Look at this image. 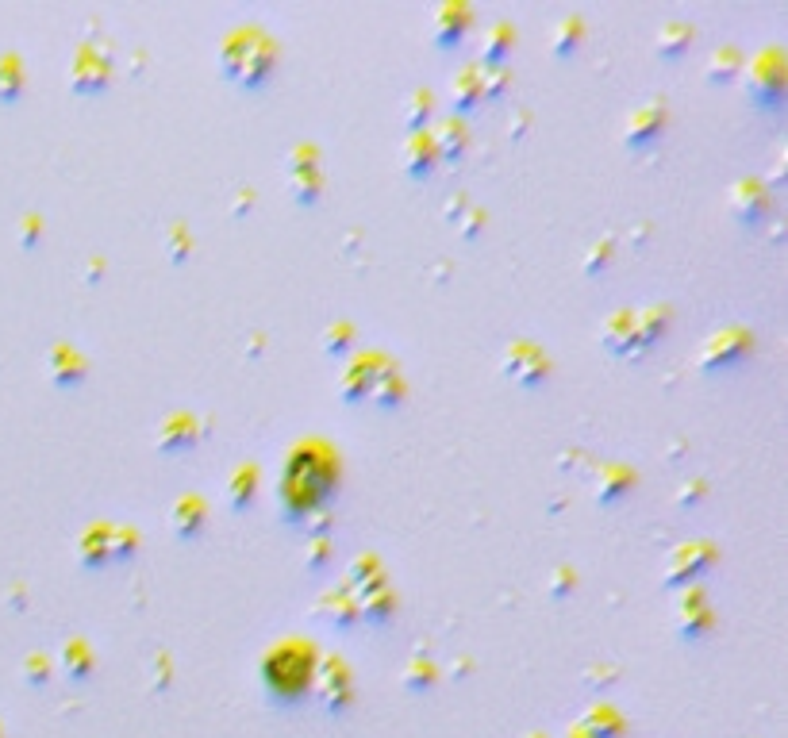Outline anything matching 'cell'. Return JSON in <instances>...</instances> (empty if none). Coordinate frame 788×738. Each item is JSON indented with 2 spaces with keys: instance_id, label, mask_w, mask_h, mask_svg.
I'll list each match as a JSON object with an SVG mask.
<instances>
[{
  "instance_id": "d590c367",
  "label": "cell",
  "mask_w": 788,
  "mask_h": 738,
  "mask_svg": "<svg viewBox=\"0 0 788 738\" xmlns=\"http://www.w3.org/2000/svg\"><path fill=\"white\" fill-rule=\"evenodd\" d=\"M508 89V70L504 66H485L481 70V93L485 97H500Z\"/></svg>"
},
{
  "instance_id": "d6986e66",
  "label": "cell",
  "mask_w": 788,
  "mask_h": 738,
  "mask_svg": "<svg viewBox=\"0 0 788 738\" xmlns=\"http://www.w3.org/2000/svg\"><path fill=\"white\" fill-rule=\"evenodd\" d=\"M435 143H431V135H423V131H412L408 135V143H404V170L412 173V177H427L431 166H435Z\"/></svg>"
},
{
  "instance_id": "6da1fadb",
  "label": "cell",
  "mask_w": 788,
  "mask_h": 738,
  "mask_svg": "<svg viewBox=\"0 0 788 738\" xmlns=\"http://www.w3.org/2000/svg\"><path fill=\"white\" fill-rule=\"evenodd\" d=\"M220 66L231 81H239L243 89L266 85L273 74V43L266 31L258 27H235L227 31L220 43Z\"/></svg>"
},
{
  "instance_id": "7bdbcfd3",
  "label": "cell",
  "mask_w": 788,
  "mask_h": 738,
  "mask_svg": "<svg viewBox=\"0 0 788 738\" xmlns=\"http://www.w3.org/2000/svg\"><path fill=\"white\" fill-rule=\"evenodd\" d=\"M327 554H331V546H327V539H316L312 542V546H308V558H304V566L308 569H316L323 562V558H327Z\"/></svg>"
},
{
  "instance_id": "44dd1931",
  "label": "cell",
  "mask_w": 788,
  "mask_h": 738,
  "mask_svg": "<svg viewBox=\"0 0 788 738\" xmlns=\"http://www.w3.org/2000/svg\"><path fill=\"white\" fill-rule=\"evenodd\" d=\"M389 612H393V596H389V585L381 577H373L370 585L358 589V615H366L370 623H381Z\"/></svg>"
},
{
  "instance_id": "ac0fdd59",
  "label": "cell",
  "mask_w": 788,
  "mask_h": 738,
  "mask_svg": "<svg viewBox=\"0 0 788 738\" xmlns=\"http://www.w3.org/2000/svg\"><path fill=\"white\" fill-rule=\"evenodd\" d=\"M320 612H327L323 619H331L335 627H350L358 619V600L350 596L346 585H335V589H327L320 596Z\"/></svg>"
},
{
  "instance_id": "83f0119b",
  "label": "cell",
  "mask_w": 788,
  "mask_h": 738,
  "mask_svg": "<svg viewBox=\"0 0 788 738\" xmlns=\"http://www.w3.org/2000/svg\"><path fill=\"white\" fill-rule=\"evenodd\" d=\"M316 685H320V696L323 700H331V704H343L346 696V669L335 658H327L320 665V677H316Z\"/></svg>"
},
{
  "instance_id": "603a6c76",
  "label": "cell",
  "mask_w": 788,
  "mask_h": 738,
  "mask_svg": "<svg viewBox=\"0 0 788 738\" xmlns=\"http://www.w3.org/2000/svg\"><path fill=\"white\" fill-rule=\"evenodd\" d=\"M77 558H81V566H93V569L108 562V523H93L77 539Z\"/></svg>"
},
{
  "instance_id": "8fae6325",
  "label": "cell",
  "mask_w": 788,
  "mask_h": 738,
  "mask_svg": "<svg viewBox=\"0 0 788 738\" xmlns=\"http://www.w3.org/2000/svg\"><path fill=\"white\" fill-rule=\"evenodd\" d=\"M662 123H665L662 100H646L642 108H635V112L627 116V127H623L627 147H642V143H650V139L662 131Z\"/></svg>"
},
{
  "instance_id": "f546056e",
  "label": "cell",
  "mask_w": 788,
  "mask_h": 738,
  "mask_svg": "<svg viewBox=\"0 0 788 738\" xmlns=\"http://www.w3.org/2000/svg\"><path fill=\"white\" fill-rule=\"evenodd\" d=\"M139 546V535L127 527V523H108V558H131Z\"/></svg>"
},
{
  "instance_id": "f35d334b",
  "label": "cell",
  "mask_w": 788,
  "mask_h": 738,
  "mask_svg": "<svg viewBox=\"0 0 788 738\" xmlns=\"http://www.w3.org/2000/svg\"><path fill=\"white\" fill-rule=\"evenodd\" d=\"M612 239H596L589 246V254H585V273H600V266H608V258H612Z\"/></svg>"
},
{
  "instance_id": "5b68a950",
  "label": "cell",
  "mask_w": 788,
  "mask_h": 738,
  "mask_svg": "<svg viewBox=\"0 0 788 738\" xmlns=\"http://www.w3.org/2000/svg\"><path fill=\"white\" fill-rule=\"evenodd\" d=\"M712 562H715L712 542H681V546H673V554L665 558L662 581L669 589H677V585H685V581H696Z\"/></svg>"
},
{
  "instance_id": "8d00e7d4",
  "label": "cell",
  "mask_w": 788,
  "mask_h": 738,
  "mask_svg": "<svg viewBox=\"0 0 788 738\" xmlns=\"http://www.w3.org/2000/svg\"><path fill=\"white\" fill-rule=\"evenodd\" d=\"M293 193L300 200H312L320 193V173H316V166L312 170H293Z\"/></svg>"
},
{
  "instance_id": "ffe728a7",
  "label": "cell",
  "mask_w": 788,
  "mask_h": 738,
  "mask_svg": "<svg viewBox=\"0 0 788 738\" xmlns=\"http://www.w3.org/2000/svg\"><path fill=\"white\" fill-rule=\"evenodd\" d=\"M635 485V473L619 462H608L596 473V500H623Z\"/></svg>"
},
{
  "instance_id": "d4e9b609",
  "label": "cell",
  "mask_w": 788,
  "mask_h": 738,
  "mask_svg": "<svg viewBox=\"0 0 788 738\" xmlns=\"http://www.w3.org/2000/svg\"><path fill=\"white\" fill-rule=\"evenodd\" d=\"M435 154H443L446 162H458L462 158V150H466V127L462 120H446L435 127Z\"/></svg>"
},
{
  "instance_id": "ee69618b",
  "label": "cell",
  "mask_w": 788,
  "mask_h": 738,
  "mask_svg": "<svg viewBox=\"0 0 788 738\" xmlns=\"http://www.w3.org/2000/svg\"><path fill=\"white\" fill-rule=\"evenodd\" d=\"M477 231H481V212H477V208H466V212H462V235L473 239Z\"/></svg>"
},
{
  "instance_id": "3957f363",
  "label": "cell",
  "mask_w": 788,
  "mask_h": 738,
  "mask_svg": "<svg viewBox=\"0 0 788 738\" xmlns=\"http://www.w3.org/2000/svg\"><path fill=\"white\" fill-rule=\"evenodd\" d=\"M746 89H750V97L758 104L777 108L785 100V54L777 47H769L758 58H750L746 62Z\"/></svg>"
},
{
  "instance_id": "f6af8a7d",
  "label": "cell",
  "mask_w": 788,
  "mask_h": 738,
  "mask_svg": "<svg viewBox=\"0 0 788 738\" xmlns=\"http://www.w3.org/2000/svg\"><path fill=\"white\" fill-rule=\"evenodd\" d=\"M569 585H573V573H569L566 566L554 569V577H550V592H554V596H562V592H566Z\"/></svg>"
},
{
  "instance_id": "d6a6232c",
  "label": "cell",
  "mask_w": 788,
  "mask_h": 738,
  "mask_svg": "<svg viewBox=\"0 0 788 738\" xmlns=\"http://www.w3.org/2000/svg\"><path fill=\"white\" fill-rule=\"evenodd\" d=\"M20 85H24V66H20V58L16 54H4L0 58V97H16L20 93Z\"/></svg>"
},
{
  "instance_id": "7dc6e473",
  "label": "cell",
  "mask_w": 788,
  "mask_h": 738,
  "mask_svg": "<svg viewBox=\"0 0 788 738\" xmlns=\"http://www.w3.org/2000/svg\"><path fill=\"white\" fill-rule=\"evenodd\" d=\"M323 523H327V512H323L320 504H316V508H312V512L304 516V527H312V531H320Z\"/></svg>"
},
{
  "instance_id": "9a60e30c",
  "label": "cell",
  "mask_w": 788,
  "mask_h": 738,
  "mask_svg": "<svg viewBox=\"0 0 788 738\" xmlns=\"http://www.w3.org/2000/svg\"><path fill=\"white\" fill-rule=\"evenodd\" d=\"M204 519H208V508H204V500L193 496V492H185L177 504H173L170 512V527L181 535V539H193L200 527H204Z\"/></svg>"
},
{
  "instance_id": "7c38bea8",
  "label": "cell",
  "mask_w": 788,
  "mask_h": 738,
  "mask_svg": "<svg viewBox=\"0 0 788 738\" xmlns=\"http://www.w3.org/2000/svg\"><path fill=\"white\" fill-rule=\"evenodd\" d=\"M765 208H769V197H765V181H758V177H742L731 189V212L742 223L765 220Z\"/></svg>"
},
{
  "instance_id": "f1b7e54d",
  "label": "cell",
  "mask_w": 788,
  "mask_h": 738,
  "mask_svg": "<svg viewBox=\"0 0 788 738\" xmlns=\"http://www.w3.org/2000/svg\"><path fill=\"white\" fill-rule=\"evenodd\" d=\"M692 39V27L689 24H665L662 31H658V54H665V58H677V54H685V47H689Z\"/></svg>"
},
{
  "instance_id": "7402d4cb",
  "label": "cell",
  "mask_w": 788,
  "mask_h": 738,
  "mask_svg": "<svg viewBox=\"0 0 788 738\" xmlns=\"http://www.w3.org/2000/svg\"><path fill=\"white\" fill-rule=\"evenodd\" d=\"M47 369L58 385H77L85 377V358L77 350H70V346H54L47 358Z\"/></svg>"
},
{
  "instance_id": "4dcf8cb0",
  "label": "cell",
  "mask_w": 788,
  "mask_h": 738,
  "mask_svg": "<svg viewBox=\"0 0 788 738\" xmlns=\"http://www.w3.org/2000/svg\"><path fill=\"white\" fill-rule=\"evenodd\" d=\"M227 496H231L235 508H247L250 496H254V466H239L227 477Z\"/></svg>"
},
{
  "instance_id": "4316f807",
  "label": "cell",
  "mask_w": 788,
  "mask_h": 738,
  "mask_svg": "<svg viewBox=\"0 0 788 738\" xmlns=\"http://www.w3.org/2000/svg\"><path fill=\"white\" fill-rule=\"evenodd\" d=\"M370 396L377 400V404H381V408L396 404V396H400V381H396V369L389 366V362H381V358H377V366H373Z\"/></svg>"
},
{
  "instance_id": "74e56055",
  "label": "cell",
  "mask_w": 788,
  "mask_h": 738,
  "mask_svg": "<svg viewBox=\"0 0 788 738\" xmlns=\"http://www.w3.org/2000/svg\"><path fill=\"white\" fill-rule=\"evenodd\" d=\"M404 112H408V123H412V127L419 131V123H427V116H431V93H427V89L412 93V97H408V108H404Z\"/></svg>"
},
{
  "instance_id": "bcb514c9",
  "label": "cell",
  "mask_w": 788,
  "mask_h": 738,
  "mask_svg": "<svg viewBox=\"0 0 788 738\" xmlns=\"http://www.w3.org/2000/svg\"><path fill=\"white\" fill-rule=\"evenodd\" d=\"M700 492H704V481H685L681 492H677V504H692V500H700Z\"/></svg>"
},
{
  "instance_id": "e575fe53",
  "label": "cell",
  "mask_w": 788,
  "mask_h": 738,
  "mask_svg": "<svg viewBox=\"0 0 788 738\" xmlns=\"http://www.w3.org/2000/svg\"><path fill=\"white\" fill-rule=\"evenodd\" d=\"M577 39H581V20L577 16H562L558 27H554V54H569V50L577 47Z\"/></svg>"
},
{
  "instance_id": "60d3db41",
  "label": "cell",
  "mask_w": 788,
  "mask_h": 738,
  "mask_svg": "<svg viewBox=\"0 0 788 738\" xmlns=\"http://www.w3.org/2000/svg\"><path fill=\"white\" fill-rule=\"evenodd\" d=\"M350 335H354L350 323H335V327L323 331V346H327V350H346V346H350Z\"/></svg>"
},
{
  "instance_id": "cb8c5ba5",
  "label": "cell",
  "mask_w": 788,
  "mask_h": 738,
  "mask_svg": "<svg viewBox=\"0 0 788 738\" xmlns=\"http://www.w3.org/2000/svg\"><path fill=\"white\" fill-rule=\"evenodd\" d=\"M600 343L608 346V350H616V354H627L631 350V312L627 308H619L612 312L604 327H600Z\"/></svg>"
},
{
  "instance_id": "c3c4849f",
  "label": "cell",
  "mask_w": 788,
  "mask_h": 738,
  "mask_svg": "<svg viewBox=\"0 0 788 738\" xmlns=\"http://www.w3.org/2000/svg\"><path fill=\"white\" fill-rule=\"evenodd\" d=\"M170 254H177V258L185 254V235H181V227H177V235L170 231Z\"/></svg>"
},
{
  "instance_id": "ba28073f",
  "label": "cell",
  "mask_w": 788,
  "mask_h": 738,
  "mask_svg": "<svg viewBox=\"0 0 788 738\" xmlns=\"http://www.w3.org/2000/svg\"><path fill=\"white\" fill-rule=\"evenodd\" d=\"M665 323H669V308L665 304H646L631 312V350L627 358H642L650 346L662 339Z\"/></svg>"
},
{
  "instance_id": "e0dca14e",
  "label": "cell",
  "mask_w": 788,
  "mask_h": 738,
  "mask_svg": "<svg viewBox=\"0 0 788 738\" xmlns=\"http://www.w3.org/2000/svg\"><path fill=\"white\" fill-rule=\"evenodd\" d=\"M373 366H377V358H358V362H350V366L343 369V377H339V393H343L350 404H358V400H366V396H370Z\"/></svg>"
},
{
  "instance_id": "b9f144b4",
  "label": "cell",
  "mask_w": 788,
  "mask_h": 738,
  "mask_svg": "<svg viewBox=\"0 0 788 738\" xmlns=\"http://www.w3.org/2000/svg\"><path fill=\"white\" fill-rule=\"evenodd\" d=\"M373 577H381V569H377L373 558H358V562L350 566V581H358V589H362V585H370Z\"/></svg>"
},
{
  "instance_id": "30bf717a",
  "label": "cell",
  "mask_w": 788,
  "mask_h": 738,
  "mask_svg": "<svg viewBox=\"0 0 788 738\" xmlns=\"http://www.w3.org/2000/svg\"><path fill=\"white\" fill-rule=\"evenodd\" d=\"M712 627V608H708V596L700 589H689L677 604V631L685 639H704Z\"/></svg>"
},
{
  "instance_id": "2e32d148",
  "label": "cell",
  "mask_w": 788,
  "mask_h": 738,
  "mask_svg": "<svg viewBox=\"0 0 788 738\" xmlns=\"http://www.w3.org/2000/svg\"><path fill=\"white\" fill-rule=\"evenodd\" d=\"M200 439L197 419L193 416H166L158 423V446L170 454V450H189V446Z\"/></svg>"
},
{
  "instance_id": "484cf974",
  "label": "cell",
  "mask_w": 788,
  "mask_h": 738,
  "mask_svg": "<svg viewBox=\"0 0 788 738\" xmlns=\"http://www.w3.org/2000/svg\"><path fill=\"white\" fill-rule=\"evenodd\" d=\"M450 100L458 108H473L481 100V70L477 66H466V70L454 74V81H450Z\"/></svg>"
},
{
  "instance_id": "7a4b0ae2",
  "label": "cell",
  "mask_w": 788,
  "mask_h": 738,
  "mask_svg": "<svg viewBox=\"0 0 788 738\" xmlns=\"http://www.w3.org/2000/svg\"><path fill=\"white\" fill-rule=\"evenodd\" d=\"M262 673H266V685L285 696L300 692L304 677L312 673L308 669V642H277L270 658L262 662Z\"/></svg>"
},
{
  "instance_id": "1f68e13d",
  "label": "cell",
  "mask_w": 788,
  "mask_h": 738,
  "mask_svg": "<svg viewBox=\"0 0 788 738\" xmlns=\"http://www.w3.org/2000/svg\"><path fill=\"white\" fill-rule=\"evenodd\" d=\"M512 43V27L504 24V20H496L489 31H485V43H481V54H485V62H500L504 58V50Z\"/></svg>"
},
{
  "instance_id": "5bb4252c",
  "label": "cell",
  "mask_w": 788,
  "mask_h": 738,
  "mask_svg": "<svg viewBox=\"0 0 788 738\" xmlns=\"http://www.w3.org/2000/svg\"><path fill=\"white\" fill-rule=\"evenodd\" d=\"M277 500H281V508H285V516L289 519H304L316 504H320L323 496L308 481H300L293 473H285L281 477V492H277Z\"/></svg>"
},
{
  "instance_id": "52a82bcc",
  "label": "cell",
  "mask_w": 788,
  "mask_h": 738,
  "mask_svg": "<svg viewBox=\"0 0 788 738\" xmlns=\"http://www.w3.org/2000/svg\"><path fill=\"white\" fill-rule=\"evenodd\" d=\"M500 369H504L512 381L527 385V389H535V385H542V381H546V354H542L535 343L519 339V343H512L508 350H504V362H500Z\"/></svg>"
},
{
  "instance_id": "4fadbf2b",
  "label": "cell",
  "mask_w": 788,
  "mask_h": 738,
  "mask_svg": "<svg viewBox=\"0 0 788 738\" xmlns=\"http://www.w3.org/2000/svg\"><path fill=\"white\" fill-rule=\"evenodd\" d=\"M466 24H469V4H462V0H446V4L435 8V16H431V39H435L439 47L458 43L462 31H466Z\"/></svg>"
},
{
  "instance_id": "836d02e7",
  "label": "cell",
  "mask_w": 788,
  "mask_h": 738,
  "mask_svg": "<svg viewBox=\"0 0 788 738\" xmlns=\"http://www.w3.org/2000/svg\"><path fill=\"white\" fill-rule=\"evenodd\" d=\"M739 70V50L735 47H715L712 58H708V77L712 81H727V77Z\"/></svg>"
},
{
  "instance_id": "277c9868",
  "label": "cell",
  "mask_w": 788,
  "mask_h": 738,
  "mask_svg": "<svg viewBox=\"0 0 788 738\" xmlns=\"http://www.w3.org/2000/svg\"><path fill=\"white\" fill-rule=\"evenodd\" d=\"M750 343H754V339H750V331H746V327H719V331H712V335L704 339L696 366L704 369V373L739 366L742 358L750 354Z\"/></svg>"
},
{
  "instance_id": "9c48e42d",
  "label": "cell",
  "mask_w": 788,
  "mask_h": 738,
  "mask_svg": "<svg viewBox=\"0 0 788 738\" xmlns=\"http://www.w3.org/2000/svg\"><path fill=\"white\" fill-rule=\"evenodd\" d=\"M70 85H74L77 93H100L108 85V58H104V50H97L93 43H85V47L77 50L74 62H70Z\"/></svg>"
},
{
  "instance_id": "ab89813d",
  "label": "cell",
  "mask_w": 788,
  "mask_h": 738,
  "mask_svg": "<svg viewBox=\"0 0 788 738\" xmlns=\"http://www.w3.org/2000/svg\"><path fill=\"white\" fill-rule=\"evenodd\" d=\"M66 669H70V673H85V669H89V642H81V639L66 642Z\"/></svg>"
},
{
  "instance_id": "8992f818",
  "label": "cell",
  "mask_w": 788,
  "mask_h": 738,
  "mask_svg": "<svg viewBox=\"0 0 788 738\" xmlns=\"http://www.w3.org/2000/svg\"><path fill=\"white\" fill-rule=\"evenodd\" d=\"M285 473H293V477H300V481H308V485L323 496V492L331 489V481H335L331 450H323L320 443H300L293 450V462H289Z\"/></svg>"
}]
</instances>
